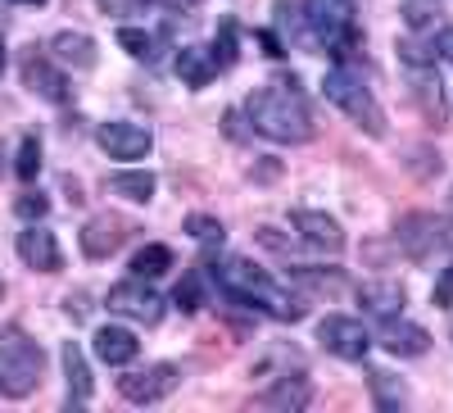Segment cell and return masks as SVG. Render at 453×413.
I'll use <instances>...</instances> for the list:
<instances>
[{"instance_id": "18", "label": "cell", "mask_w": 453, "mask_h": 413, "mask_svg": "<svg viewBox=\"0 0 453 413\" xmlns=\"http://www.w3.org/2000/svg\"><path fill=\"white\" fill-rule=\"evenodd\" d=\"M91 350H96V359L100 363H109V368H127L136 355H141V341H136V331H127V327H100L96 331V341H91Z\"/></svg>"}, {"instance_id": "14", "label": "cell", "mask_w": 453, "mask_h": 413, "mask_svg": "<svg viewBox=\"0 0 453 413\" xmlns=\"http://www.w3.org/2000/svg\"><path fill=\"white\" fill-rule=\"evenodd\" d=\"M290 222H295V232H299V241H304V245H313V250H322V254H340V250H345V232H340V222H335L331 214L295 209Z\"/></svg>"}, {"instance_id": "34", "label": "cell", "mask_w": 453, "mask_h": 413, "mask_svg": "<svg viewBox=\"0 0 453 413\" xmlns=\"http://www.w3.org/2000/svg\"><path fill=\"white\" fill-rule=\"evenodd\" d=\"M426 51H431L435 59H453V27H431Z\"/></svg>"}, {"instance_id": "33", "label": "cell", "mask_w": 453, "mask_h": 413, "mask_svg": "<svg viewBox=\"0 0 453 413\" xmlns=\"http://www.w3.org/2000/svg\"><path fill=\"white\" fill-rule=\"evenodd\" d=\"M209 51H213L218 68H232V64H236V27H232V23H222V32H218V42H213Z\"/></svg>"}, {"instance_id": "35", "label": "cell", "mask_w": 453, "mask_h": 413, "mask_svg": "<svg viewBox=\"0 0 453 413\" xmlns=\"http://www.w3.org/2000/svg\"><path fill=\"white\" fill-rule=\"evenodd\" d=\"M96 5H100L104 14H119V19H123V14H145L150 0H96Z\"/></svg>"}, {"instance_id": "39", "label": "cell", "mask_w": 453, "mask_h": 413, "mask_svg": "<svg viewBox=\"0 0 453 413\" xmlns=\"http://www.w3.org/2000/svg\"><path fill=\"white\" fill-rule=\"evenodd\" d=\"M0 68H5V36H0Z\"/></svg>"}, {"instance_id": "11", "label": "cell", "mask_w": 453, "mask_h": 413, "mask_svg": "<svg viewBox=\"0 0 453 413\" xmlns=\"http://www.w3.org/2000/svg\"><path fill=\"white\" fill-rule=\"evenodd\" d=\"M96 141L109 160H145L150 145H155V136H150V128L141 123H127V119H109L96 128Z\"/></svg>"}, {"instance_id": "12", "label": "cell", "mask_w": 453, "mask_h": 413, "mask_svg": "<svg viewBox=\"0 0 453 413\" xmlns=\"http://www.w3.org/2000/svg\"><path fill=\"white\" fill-rule=\"evenodd\" d=\"M14 250L32 273H59L64 269V250H59L55 232L42 228V222H27V228L19 232V241H14Z\"/></svg>"}, {"instance_id": "32", "label": "cell", "mask_w": 453, "mask_h": 413, "mask_svg": "<svg viewBox=\"0 0 453 413\" xmlns=\"http://www.w3.org/2000/svg\"><path fill=\"white\" fill-rule=\"evenodd\" d=\"M14 214L27 218V222H42V218L50 214V200H46L42 191H23V196L14 200Z\"/></svg>"}, {"instance_id": "41", "label": "cell", "mask_w": 453, "mask_h": 413, "mask_svg": "<svg viewBox=\"0 0 453 413\" xmlns=\"http://www.w3.org/2000/svg\"><path fill=\"white\" fill-rule=\"evenodd\" d=\"M32 5H46V0H32Z\"/></svg>"}, {"instance_id": "26", "label": "cell", "mask_w": 453, "mask_h": 413, "mask_svg": "<svg viewBox=\"0 0 453 413\" xmlns=\"http://www.w3.org/2000/svg\"><path fill=\"white\" fill-rule=\"evenodd\" d=\"M403 23L412 32H431V27H440V5H435V0H408V5H403Z\"/></svg>"}, {"instance_id": "2", "label": "cell", "mask_w": 453, "mask_h": 413, "mask_svg": "<svg viewBox=\"0 0 453 413\" xmlns=\"http://www.w3.org/2000/svg\"><path fill=\"white\" fill-rule=\"evenodd\" d=\"M245 114H250V128L258 136H268L277 145H304L318 132L309 96L295 78H273L268 87H258L245 105Z\"/></svg>"}, {"instance_id": "24", "label": "cell", "mask_w": 453, "mask_h": 413, "mask_svg": "<svg viewBox=\"0 0 453 413\" xmlns=\"http://www.w3.org/2000/svg\"><path fill=\"white\" fill-rule=\"evenodd\" d=\"M168 269H173V250H168V245H159V241H150L145 250H136V254H132V277L155 282V277H164Z\"/></svg>"}, {"instance_id": "4", "label": "cell", "mask_w": 453, "mask_h": 413, "mask_svg": "<svg viewBox=\"0 0 453 413\" xmlns=\"http://www.w3.org/2000/svg\"><path fill=\"white\" fill-rule=\"evenodd\" d=\"M322 96L345 114L354 128H363L367 136H386L390 123H386V109L381 100H376V91L363 82V73H354L349 64H335L326 68V78H322Z\"/></svg>"}, {"instance_id": "25", "label": "cell", "mask_w": 453, "mask_h": 413, "mask_svg": "<svg viewBox=\"0 0 453 413\" xmlns=\"http://www.w3.org/2000/svg\"><path fill=\"white\" fill-rule=\"evenodd\" d=\"M119 46L141 64H159V36L145 27H119Z\"/></svg>"}, {"instance_id": "37", "label": "cell", "mask_w": 453, "mask_h": 413, "mask_svg": "<svg viewBox=\"0 0 453 413\" xmlns=\"http://www.w3.org/2000/svg\"><path fill=\"white\" fill-rule=\"evenodd\" d=\"M64 314H68L73 323H82V318L91 314V305H87V295H68V300H64Z\"/></svg>"}, {"instance_id": "6", "label": "cell", "mask_w": 453, "mask_h": 413, "mask_svg": "<svg viewBox=\"0 0 453 413\" xmlns=\"http://www.w3.org/2000/svg\"><path fill=\"white\" fill-rule=\"evenodd\" d=\"M109 314H119L127 323H141V327H155L164 318V295L150 286L145 277H127L119 286H109Z\"/></svg>"}, {"instance_id": "13", "label": "cell", "mask_w": 453, "mask_h": 413, "mask_svg": "<svg viewBox=\"0 0 453 413\" xmlns=\"http://www.w3.org/2000/svg\"><path fill=\"white\" fill-rule=\"evenodd\" d=\"M136 228L127 218H119V214H96V218H87V228L78 232V241H82V254L87 259H109L113 250H123V241L132 237Z\"/></svg>"}, {"instance_id": "19", "label": "cell", "mask_w": 453, "mask_h": 413, "mask_svg": "<svg viewBox=\"0 0 453 413\" xmlns=\"http://www.w3.org/2000/svg\"><path fill=\"white\" fill-rule=\"evenodd\" d=\"M403 286L399 282H363L358 286V305H363V314H372V318H395V314H403Z\"/></svg>"}, {"instance_id": "30", "label": "cell", "mask_w": 453, "mask_h": 413, "mask_svg": "<svg viewBox=\"0 0 453 413\" xmlns=\"http://www.w3.org/2000/svg\"><path fill=\"white\" fill-rule=\"evenodd\" d=\"M186 232H191L196 241H204V245H222V222L209 218V214H191L186 218Z\"/></svg>"}, {"instance_id": "40", "label": "cell", "mask_w": 453, "mask_h": 413, "mask_svg": "<svg viewBox=\"0 0 453 413\" xmlns=\"http://www.w3.org/2000/svg\"><path fill=\"white\" fill-rule=\"evenodd\" d=\"M449 222H453V191H449Z\"/></svg>"}, {"instance_id": "38", "label": "cell", "mask_w": 453, "mask_h": 413, "mask_svg": "<svg viewBox=\"0 0 453 413\" xmlns=\"http://www.w3.org/2000/svg\"><path fill=\"white\" fill-rule=\"evenodd\" d=\"M150 5H164V10H196L200 0H150Z\"/></svg>"}, {"instance_id": "22", "label": "cell", "mask_w": 453, "mask_h": 413, "mask_svg": "<svg viewBox=\"0 0 453 413\" xmlns=\"http://www.w3.org/2000/svg\"><path fill=\"white\" fill-rule=\"evenodd\" d=\"M59 363H64V378H68V404H87L91 400V368H87L82 346L78 341H64Z\"/></svg>"}, {"instance_id": "9", "label": "cell", "mask_w": 453, "mask_h": 413, "mask_svg": "<svg viewBox=\"0 0 453 413\" xmlns=\"http://www.w3.org/2000/svg\"><path fill=\"white\" fill-rule=\"evenodd\" d=\"M318 346L331 350L335 359H367L372 350V336L358 318H345V314H326L318 323Z\"/></svg>"}, {"instance_id": "1", "label": "cell", "mask_w": 453, "mask_h": 413, "mask_svg": "<svg viewBox=\"0 0 453 413\" xmlns=\"http://www.w3.org/2000/svg\"><path fill=\"white\" fill-rule=\"evenodd\" d=\"M204 277L232 300V305H245V309H258V314H268V318H277V323H299L309 314V300L304 295H295V291H286L277 277H268L254 259H245V254H226V259H218V264H209L204 269Z\"/></svg>"}, {"instance_id": "3", "label": "cell", "mask_w": 453, "mask_h": 413, "mask_svg": "<svg viewBox=\"0 0 453 413\" xmlns=\"http://www.w3.org/2000/svg\"><path fill=\"white\" fill-rule=\"evenodd\" d=\"M304 32L335 64L358 51V0H304Z\"/></svg>"}, {"instance_id": "5", "label": "cell", "mask_w": 453, "mask_h": 413, "mask_svg": "<svg viewBox=\"0 0 453 413\" xmlns=\"http://www.w3.org/2000/svg\"><path fill=\"white\" fill-rule=\"evenodd\" d=\"M42 372H46V350L19 323L0 327V391L23 400L42 386Z\"/></svg>"}, {"instance_id": "17", "label": "cell", "mask_w": 453, "mask_h": 413, "mask_svg": "<svg viewBox=\"0 0 453 413\" xmlns=\"http://www.w3.org/2000/svg\"><path fill=\"white\" fill-rule=\"evenodd\" d=\"M408 87H412V100L422 105V114L444 123L449 119V105H444V91H440V78H435V64H408Z\"/></svg>"}, {"instance_id": "23", "label": "cell", "mask_w": 453, "mask_h": 413, "mask_svg": "<svg viewBox=\"0 0 453 413\" xmlns=\"http://www.w3.org/2000/svg\"><path fill=\"white\" fill-rule=\"evenodd\" d=\"M155 173H145V168H127V173H113L109 177V191L119 196V200H132V205H150L155 200Z\"/></svg>"}, {"instance_id": "31", "label": "cell", "mask_w": 453, "mask_h": 413, "mask_svg": "<svg viewBox=\"0 0 453 413\" xmlns=\"http://www.w3.org/2000/svg\"><path fill=\"white\" fill-rule=\"evenodd\" d=\"M290 277L313 286V291H340V286H345V277H340V273H322V269H290Z\"/></svg>"}, {"instance_id": "7", "label": "cell", "mask_w": 453, "mask_h": 413, "mask_svg": "<svg viewBox=\"0 0 453 413\" xmlns=\"http://www.w3.org/2000/svg\"><path fill=\"white\" fill-rule=\"evenodd\" d=\"M395 245L412 259V264H426L435 250L449 245V232L435 214H403L399 228H395Z\"/></svg>"}, {"instance_id": "28", "label": "cell", "mask_w": 453, "mask_h": 413, "mask_svg": "<svg viewBox=\"0 0 453 413\" xmlns=\"http://www.w3.org/2000/svg\"><path fill=\"white\" fill-rule=\"evenodd\" d=\"M14 173H19V182H32L36 173H42V141H36V136H23V141H19Z\"/></svg>"}, {"instance_id": "8", "label": "cell", "mask_w": 453, "mask_h": 413, "mask_svg": "<svg viewBox=\"0 0 453 413\" xmlns=\"http://www.w3.org/2000/svg\"><path fill=\"white\" fill-rule=\"evenodd\" d=\"M181 382V368L177 363H150L141 372H123L119 378V395L132 400V404H159L177 391Z\"/></svg>"}, {"instance_id": "16", "label": "cell", "mask_w": 453, "mask_h": 413, "mask_svg": "<svg viewBox=\"0 0 453 413\" xmlns=\"http://www.w3.org/2000/svg\"><path fill=\"white\" fill-rule=\"evenodd\" d=\"M258 404H263V409H273V413H299V409H309V404H313V382H309V378H299V372H295V378L286 372V378H277L268 391L258 395Z\"/></svg>"}, {"instance_id": "15", "label": "cell", "mask_w": 453, "mask_h": 413, "mask_svg": "<svg viewBox=\"0 0 453 413\" xmlns=\"http://www.w3.org/2000/svg\"><path fill=\"white\" fill-rule=\"evenodd\" d=\"M381 346L390 355H399V359H418V355L431 350V336H426V327L395 314V318H381Z\"/></svg>"}, {"instance_id": "42", "label": "cell", "mask_w": 453, "mask_h": 413, "mask_svg": "<svg viewBox=\"0 0 453 413\" xmlns=\"http://www.w3.org/2000/svg\"><path fill=\"white\" fill-rule=\"evenodd\" d=\"M0 160H5V150H0Z\"/></svg>"}, {"instance_id": "20", "label": "cell", "mask_w": 453, "mask_h": 413, "mask_svg": "<svg viewBox=\"0 0 453 413\" xmlns=\"http://www.w3.org/2000/svg\"><path fill=\"white\" fill-rule=\"evenodd\" d=\"M50 55H55V64H64V68H78V73H87V68H96V42L87 32H55V42H50Z\"/></svg>"}, {"instance_id": "21", "label": "cell", "mask_w": 453, "mask_h": 413, "mask_svg": "<svg viewBox=\"0 0 453 413\" xmlns=\"http://www.w3.org/2000/svg\"><path fill=\"white\" fill-rule=\"evenodd\" d=\"M177 78L186 82V87H209L213 78H218V59H213V51L209 46H181L177 51Z\"/></svg>"}, {"instance_id": "36", "label": "cell", "mask_w": 453, "mask_h": 413, "mask_svg": "<svg viewBox=\"0 0 453 413\" xmlns=\"http://www.w3.org/2000/svg\"><path fill=\"white\" fill-rule=\"evenodd\" d=\"M431 300H435V309H449V305H453V264L440 273V282H435V295H431Z\"/></svg>"}, {"instance_id": "27", "label": "cell", "mask_w": 453, "mask_h": 413, "mask_svg": "<svg viewBox=\"0 0 453 413\" xmlns=\"http://www.w3.org/2000/svg\"><path fill=\"white\" fill-rule=\"evenodd\" d=\"M173 300H177V309H181V314H196V309H204V273H186Z\"/></svg>"}, {"instance_id": "10", "label": "cell", "mask_w": 453, "mask_h": 413, "mask_svg": "<svg viewBox=\"0 0 453 413\" xmlns=\"http://www.w3.org/2000/svg\"><path fill=\"white\" fill-rule=\"evenodd\" d=\"M23 87H27L32 96L50 100V105H68V100H73V87H68L64 64H55V59L42 55V51H27V55H23Z\"/></svg>"}, {"instance_id": "29", "label": "cell", "mask_w": 453, "mask_h": 413, "mask_svg": "<svg viewBox=\"0 0 453 413\" xmlns=\"http://www.w3.org/2000/svg\"><path fill=\"white\" fill-rule=\"evenodd\" d=\"M367 382H372V391H376V404L381 409H399L408 395H403V386H395L390 382V372H367Z\"/></svg>"}]
</instances>
